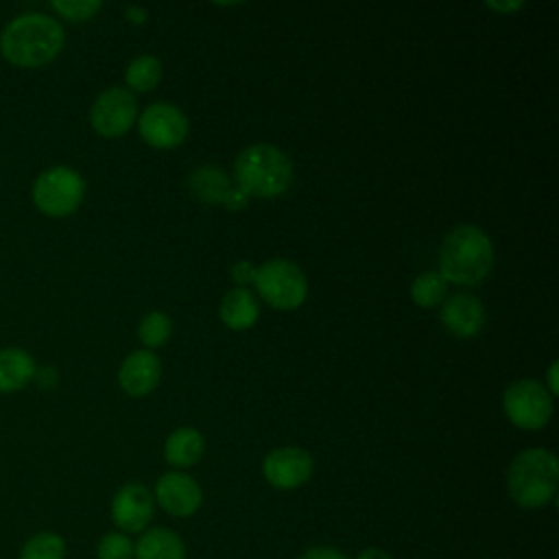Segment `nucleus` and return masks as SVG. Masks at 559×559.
<instances>
[{
  "mask_svg": "<svg viewBox=\"0 0 559 559\" xmlns=\"http://www.w3.org/2000/svg\"><path fill=\"white\" fill-rule=\"evenodd\" d=\"M63 41V26L57 17L28 11L7 22L0 33V52L17 68H39L61 52Z\"/></svg>",
  "mask_w": 559,
  "mask_h": 559,
  "instance_id": "1",
  "label": "nucleus"
},
{
  "mask_svg": "<svg viewBox=\"0 0 559 559\" xmlns=\"http://www.w3.org/2000/svg\"><path fill=\"white\" fill-rule=\"evenodd\" d=\"M493 266V245L476 225H459L439 247V273L461 286L480 284Z\"/></svg>",
  "mask_w": 559,
  "mask_h": 559,
  "instance_id": "2",
  "label": "nucleus"
},
{
  "mask_svg": "<svg viewBox=\"0 0 559 559\" xmlns=\"http://www.w3.org/2000/svg\"><path fill=\"white\" fill-rule=\"evenodd\" d=\"M559 463L546 448H528L513 456L507 469V489L515 504L537 509L548 504L557 493Z\"/></svg>",
  "mask_w": 559,
  "mask_h": 559,
  "instance_id": "3",
  "label": "nucleus"
},
{
  "mask_svg": "<svg viewBox=\"0 0 559 559\" xmlns=\"http://www.w3.org/2000/svg\"><path fill=\"white\" fill-rule=\"evenodd\" d=\"M238 188L247 197H277L293 183L290 157L273 144H251L234 162Z\"/></svg>",
  "mask_w": 559,
  "mask_h": 559,
  "instance_id": "4",
  "label": "nucleus"
},
{
  "mask_svg": "<svg viewBox=\"0 0 559 559\" xmlns=\"http://www.w3.org/2000/svg\"><path fill=\"white\" fill-rule=\"evenodd\" d=\"M33 203L46 216L72 214L85 194L83 177L70 166H52L33 181Z\"/></svg>",
  "mask_w": 559,
  "mask_h": 559,
  "instance_id": "5",
  "label": "nucleus"
},
{
  "mask_svg": "<svg viewBox=\"0 0 559 559\" xmlns=\"http://www.w3.org/2000/svg\"><path fill=\"white\" fill-rule=\"evenodd\" d=\"M253 284L262 299L280 310L297 308L308 293V280L304 271L286 258H273L258 266Z\"/></svg>",
  "mask_w": 559,
  "mask_h": 559,
  "instance_id": "6",
  "label": "nucleus"
},
{
  "mask_svg": "<svg viewBox=\"0 0 559 559\" xmlns=\"http://www.w3.org/2000/svg\"><path fill=\"white\" fill-rule=\"evenodd\" d=\"M507 417L526 430H537L548 424L552 415V397L546 386L533 378L515 380L502 395Z\"/></svg>",
  "mask_w": 559,
  "mask_h": 559,
  "instance_id": "7",
  "label": "nucleus"
},
{
  "mask_svg": "<svg viewBox=\"0 0 559 559\" xmlns=\"http://www.w3.org/2000/svg\"><path fill=\"white\" fill-rule=\"evenodd\" d=\"M135 116L138 103L124 87H109L100 92L90 109L92 127L105 138H116L129 131V127L135 122Z\"/></svg>",
  "mask_w": 559,
  "mask_h": 559,
  "instance_id": "8",
  "label": "nucleus"
},
{
  "mask_svg": "<svg viewBox=\"0 0 559 559\" xmlns=\"http://www.w3.org/2000/svg\"><path fill=\"white\" fill-rule=\"evenodd\" d=\"M140 135L157 148H173L188 135V118L173 103H153L140 114Z\"/></svg>",
  "mask_w": 559,
  "mask_h": 559,
  "instance_id": "9",
  "label": "nucleus"
},
{
  "mask_svg": "<svg viewBox=\"0 0 559 559\" xmlns=\"http://www.w3.org/2000/svg\"><path fill=\"white\" fill-rule=\"evenodd\" d=\"M314 461L308 450L284 445L271 450L262 461V474L275 489H297L310 480Z\"/></svg>",
  "mask_w": 559,
  "mask_h": 559,
  "instance_id": "10",
  "label": "nucleus"
},
{
  "mask_svg": "<svg viewBox=\"0 0 559 559\" xmlns=\"http://www.w3.org/2000/svg\"><path fill=\"white\" fill-rule=\"evenodd\" d=\"M155 513V498L142 483L122 485L111 498V520L120 533H142Z\"/></svg>",
  "mask_w": 559,
  "mask_h": 559,
  "instance_id": "11",
  "label": "nucleus"
},
{
  "mask_svg": "<svg viewBox=\"0 0 559 559\" xmlns=\"http://www.w3.org/2000/svg\"><path fill=\"white\" fill-rule=\"evenodd\" d=\"M153 498L166 513H170L175 518H188V515L197 513L203 502L199 483L183 472L162 474L155 483Z\"/></svg>",
  "mask_w": 559,
  "mask_h": 559,
  "instance_id": "12",
  "label": "nucleus"
},
{
  "mask_svg": "<svg viewBox=\"0 0 559 559\" xmlns=\"http://www.w3.org/2000/svg\"><path fill=\"white\" fill-rule=\"evenodd\" d=\"M162 376V362L157 354L148 349L131 352L120 369H118V382L129 395H146L151 393Z\"/></svg>",
  "mask_w": 559,
  "mask_h": 559,
  "instance_id": "13",
  "label": "nucleus"
},
{
  "mask_svg": "<svg viewBox=\"0 0 559 559\" xmlns=\"http://www.w3.org/2000/svg\"><path fill=\"white\" fill-rule=\"evenodd\" d=\"M441 321L454 336H474L485 325V308L476 297L459 293L443 301Z\"/></svg>",
  "mask_w": 559,
  "mask_h": 559,
  "instance_id": "14",
  "label": "nucleus"
},
{
  "mask_svg": "<svg viewBox=\"0 0 559 559\" xmlns=\"http://www.w3.org/2000/svg\"><path fill=\"white\" fill-rule=\"evenodd\" d=\"M133 559H186V544L175 531L153 526L133 544Z\"/></svg>",
  "mask_w": 559,
  "mask_h": 559,
  "instance_id": "15",
  "label": "nucleus"
},
{
  "mask_svg": "<svg viewBox=\"0 0 559 559\" xmlns=\"http://www.w3.org/2000/svg\"><path fill=\"white\" fill-rule=\"evenodd\" d=\"M37 373L33 356L22 347L0 349V393H15L24 389Z\"/></svg>",
  "mask_w": 559,
  "mask_h": 559,
  "instance_id": "16",
  "label": "nucleus"
},
{
  "mask_svg": "<svg viewBox=\"0 0 559 559\" xmlns=\"http://www.w3.org/2000/svg\"><path fill=\"white\" fill-rule=\"evenodd\" d=\"M205 452L203 435L192 426H181L173 430L164 445V456L175 467H190L194 465Z\"/></svg>",
  "mask_w": 559,
  "mask_h": 559,
  "instance_id": "17",
  "label": "nucleus"
},
{
  "mask_svg": "<svg viewBox=\"0 0 559 559\" xmlns=\"http://www.w3.org/2000/svg\"><path fill=\"white\" fill-rule=\"evenodd\" d=\"M221 319L231 330L251 328L258 319V301L247 288H231L221 299Z\"/></svg>",
  "mask_w": 559,
  "mask_h": 559,
  "instance_id": "18",
  "label": "nucleus"
},
{
  "mask_svg": "<svg viewBox=\"0 0 559 559\" xmlns=\"http://www.w3.org/2000/svg\"><path fill=\"white\" fill-rule=\"evenodd\" d=\"M188 186L194 197L207 203H225L227 194L231 192V181L227 173L218 166H201L188 177Z\"/></svg>",
  "mask_w": 559,
  "mask_h": 559,
  "instance_id": "19",
  "label": "nucleus"
},
{
  "mask_svg": "<svg viewBox=\"0 0 559 559\" xmlns=\"http://www.w3.org/2000/svg\"><path fill=\"white\" fill-rule=\"evenodd\" d=\"M66 539L59 533L39 531L22 544L17 559H66Z\"/></svg>",
  "mask_w": 559,
  "mask_h": 559,
  "instance_id": "20",
  "label": "nucleus"
},
{
  "mask_svg": "<svg viewBox=\"0 0 559 559\" xmlns=\"http://www.w3.org/2000/svg\"><path fill=\"white\" fill-rule=\"evenodd\" d=\"M448 295V282L439 271H424L419 273L411 284V297L417 306L430 308L445 299Z\"/></svg>",
  "mask_w": 559,
  "mask_h": 559,
  "instance_id": "21",
  "label": "nucleus"
},
{
  "mask_svg": "<svg viewBox=\"0 0 559 559\" xmlns=\"http://www.w3.org/2000/svg\"><path fill=\"white\" fill-rule=\"evenodd\" d=\"M124 79H127L129 87L146 92V90H151V87H155L159 83V79H162V63L153 55H138L127 66Z\"/></svg>",
  "mask_w": 559,
  "mask_h": 559,
  "instance_id": "22",
  "label": "nucleus"
},
{
  "mask_svg": "<svg viewBox=\"0 0 559 559\" xmlns=\"http://www.w3.org/2000/svg\"><path fill=\"white\" fill-rule=\"evenodd\" d=\"M173 332V321L166 312L162 310H153L148 314H144V319L138 325V336L146 347H159L168 341Z\"/></svg>",
  "mask_w": 559,
  "mask_h": 559,
  "instance_id": "23",
  "label": "nucleus"
},
{
  "mask_svg": "<svg viewBox=\"0 0 559 559\" xmlns=\"http://www.w3.org/2000/svg\"><path fill=\"white\" fill-rule=\"evenodd\" d=\"M98 559H133V542L120 531L105 533L96 544Z\"/></svg>",
  "mask_w": 559,
  "mask_h": 559,
  "instance_id": "24",
  "label": "nucleus"
},
{
  "mask_svg": "<svg viewBox=\"0 0 559 559\" xmlns=\"http://www.w3.org/2000/svg\"><path fill=\"white\" fill-rule=\"evenodd\" d=\"M50 7L72 20V22H83V20H90L94 17L98 11H100V2L98 0H52Z\"/></svg>",
  "mask_w": 559,
  "mask_h": 559,
  "instance_id": "25",
  "label": "nucleus"
},
{
  "mask_svg": "<svg viewBox=\"0 0 559 559\" xmlns=\"http://www.w3.org/2000/svg\"><path fill=\"white\" fill-rule=\"evenodd\" d=\"M297 559H349V557L334 546H312L304 550Z\"/></svg>",
  "mask_w": 559,
  "mask_h": 559,
  "instance_id": "26",
  "label": "nucleus"
},
{
  "mask_svg": "<svg viewBox=\"0 0 559 559\" xmlns=\"http://www.w3.org/2000/svg\"><path fill=\"white\" fill-rule=\"evenodd\" d=\"M253 275H255V266H253L251 262H247V260L234 262V266H231V277H234V282L247 284V282H253Z\"/></svg>",
  "mask_w": 559,
  "mask_h": 559,
  "instance_id": "27",
  "label": "nucleus"
},
{
  "mask_svg": "<svg viewBox=\"0 0 559 559\" xmlns=\"http://www.w3.org/2000/svg\"><path fill=\"white\" fill-rule=\"evenodd\" d=\"M247 194L236 186V188H231V192L227 194V199H225V205L229 207V210H240V207H245L247 205Z\"/></svg>",
  "mask_w": 559,
  "mask_h": 559,
  "instance_id": "28",
  "label": "nucleus"
},
{
  "mask_svg": "<svg viewBox=\"0 0 559 559\" xmlns=\"http://www.w3.org/2000/svg\"><path fill=\"white\" fill-rule=\"evenodd\" d=\"M356 559H391V555L382 548H376V546H369V548H362Z\"/></svg>",
  "mask_w": 559,
  "mask_h": 559,
  "instance_id": "29",
  "label": "nucleus"
},
{
  "mask_svg": "<svg viewBox=\"0 0 559 559\" xmlns=\"http://www.w3.org/2000/svg\"><path fill=\"white\" fill-rule=\"evenodd\" d=\"M489 9H496V11H515V9H522L524 2H487Z\"/></svg>",
  "mask_w": 559,
  "mask_h": 559,
  "instance_id": "30",
  "label": "nucleus"
},
{
  "mask_svg": "<svg viewBox=\"0 0 559 559\" xmlns=\"http://www.w3.org/2000/svg\"><path fill=\"white\" fill-rule=\"evenodd\" d=\"M548 386H550V393H557V391H559V382H557V360H552L550 367H548Z\"/></svg>",
  "mask_w": 559,
  "mask_h": 559,
  "instance_id": "31",
  "label": "nucleus"
},
{
  "mask_svg": "<svg viewBox=\"0 0 559 559\" xmlns=\"http://www.w3.org/2000/svg\"><path fill=\"white\" fill-rule=\"evenodd\" d=\"M127 17H129V20H133V22H144L146 11H144V9H140V7H129V9H127Z\"/></svg>",
  "mask_w": 559,
  "mask_h": 559,
  "instance_id": "32",
  "label": "nucleus"
}]
</instances>
